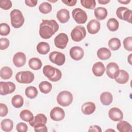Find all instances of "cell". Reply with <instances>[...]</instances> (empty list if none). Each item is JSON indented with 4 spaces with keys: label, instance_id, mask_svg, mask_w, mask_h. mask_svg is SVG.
<instances>
[{
    "label": "cell",
    "instance_id": "e0dca14e",
    "mask_svg": "<svg viewBox=\"0 0 132 132\" xmlns=\"http://www.w3.org/2000/svg\"><path fill=\"white\" fill-rule=\"evenodd\" d=\"M92 70L95 76L100 77L104 74L106 70L104 64L102 62L99 61L95 63L93 65Z\"/></svg>",
    "mask_w": 132,
    "mask_h": 132
},
{
    "label": "cell",
    "instance_id": "d590c367",
    "mask_svg": "<svg viewBox=\"0 0 132 132\" xmlns=\"http://www.w3.org/2000/svg\"><path fill=\"white\" fill-rule=\"evenodd\" d=\"M52 9V6L48 2H43L39 6V11L43 14H47L50 13Z\"/></svg>",
    "mask_w": 132,
    "mask_h": 132
},
{
    "label": "cell",
    "instance_id": "7dc6e473",
    "mask_svg": "<svg viewBox=\"0 0 132 132\" xmlns=\"http://www.w3.org/2000/svg\"><path fill=\"white\" fill-rule=\"evenodd\" d=\"M25 3L26 5L29 7H35L37 5L38 1L37 0H26L25 1Z\"/></svg>",
    "mask_w": 132,
    "mask_h": 132
},
{
    "label": "cell",
    "instance_id": "277c9868",
    "mask_svg": "<svg viewBox=\"0 0 132 132\" xmlns=\"http://www.w3.org/2000/svg\"><path fill=\"white\" fill-rule=\"evenodd\" d=\"M35 78L34 74L29 71H20L15 75L16 80L21 84H30Z\"/></svg>",
    "mask_w": 132,
    "mask_h": 132
},
{
    "label": "cell",
    "instance_id": "b9f144b4",
    "mask_svg": "<svg viewBox=\"0 0 132 132\" xmlns=\"http://www.w3.org/2000/svg\"><path fill=\"white\" fill-rule=\"evenodd\" d=\"M9 41L6 38H2L0 39V49L4 50L7 48L9 46Z\"/></svg>",
    "mask_w": 132,
    "mask_h": 132
},
{
    "label": "cell",
    "instance_id": "74e56055",
    "mask_svg": "<svg viewBox=\"0 0 132 132\" xmlns=\"http://www.w3.org/2000/svg\"><path fill=\"white\" fill-rule=\"evenodd\" d=\"M131 16H132V11L130 9H128V8H126L121 15V20L125 21L129 23H131Z\"/></svg>",
    "mask_w": 132,
    "mask_h": 132
},
{
    "label": "cell",
    "instance_id": "8992f818",
    "mask_svg": "<svg viewBox=\"0 0 132 132\" xmlns=\"http://www.w3.org/2000/svg\"><path fill=\"white\" fill-rule=\"evenodd\" d=\"M72 14L74 21L79 24L85 23L88 19L86 12L79 8H76L73 9Z\"/></svg>",
    "mask_w": 132,
    "mask_h": 132
},
{
    "label": "cell",
    "instance_id": "f5cc1de1",
    "mask_svg": "<svg viewBox=\"0 0 132 132\" xmlns=\"http://www.w3.org/2000/svg\"><path fill=\"white\" fill-rule=\"evenodd\" d=\"M127 60H128V61L129 63V64H131V54L128 56Z\"/></svg>",
    "mask_w": 132,
    "mask_h": 132
},
{
    "label": "cell",
    "instance_id": "60d3db41",
    "mask_svg": "<svg viewBox=\"0 0 132 132\" xmlns=\"http://www.w3.org/2000/svg\"><path fill=\"white\" fill-rule=\"evenodd\" d=\"M12 2L10 0H1L0 7L4 10H9L12 7Z\"/></svg>",
    "mask_w": 132,
    "mask_h": 132
},
{
    "label": "cell",
    "instance_id": "f907efd6",
    "mask_svg": "<svg viewBox=\"0 0 132 132\" xmlns=\"http://www.w3.org/2000/svg\"><path fill=\"white\" fill-rule=\"evenodd\" d=\"M98 2L99 4H102V5H105L108 4V3L110 2L109 0H98Z\"/></svg>",
    "mask_w": 132,
    "mask_h": 132
},
{
    "label": "cell",
    "instance_id": "cb8c5ba5",
    "mask_svg": "<svg viewBox=\"0 0 132 132\" xmlns=\"http://www.w3.org/2000/svg\"><path fill=\"white\" fill-rule=\"evenodd\" d=\"M97 56L101 60H107L110 58L111 53L108 48L106 47H101L97 51Z\"/></svg>",
    "mask_w": 132,
    "mask_h": 132
},
{
    "label": "cell",
    "instance_id": "ab89813d",
    "mask_svg": "<svg viewBox=\"0 0 132 132\" xmlns=\"http://www.w3.org/2000/svg\"><path fill=\"white\" fill-rule=\"evenodd\" d=\"M124 48L128 51H132V37L131 36L125 38L123 40Z\"/></svg>",
    "mask_w": 132,
    "mask_h": 132
},
{
    "label": "cell",
    "instance_id": "681fc988",
    "mask_svg": "<svg viewBox=\"0 0 132 132\" xmlns=\"http://www.w3.org/2000/svg\"><path fill=\"white\" fill-rule=\"evenodd\" d=\"M62 2L65 5L69 6H73L75 5L77 3L76 0H73V1H67V0H62Z\"/></svg>",
    "mask_w": 132,
    "mask_h": 132
},
{
    "label": "cell",
    "instance_id": "836d02e7",
    "mask_svg": "<svg viewBox=\"0 0 132 132\" xmlns=\"http://www.w3.org/2000/svg\"><path fill=\"white\" fill-rule=\"evenodd\" d=\"M107 26L110 31H115L119 28V23L118 20L115 18H110L107 22Z\"/></svg>",
    "mask_w": 132,
    "mask_h": 132
},
{
    "label": "cell",
    "instance_id": "c3c4849f",
    "mask_svg": "<svg viewBox=\"0 0 132 132\" xmlns=\"http://www.w3.org/2000/svg\"><path fill=\"white\" fill-rule=\"evenodd\" d=\"M89 131H97V132H101L102 131V129L100 127V126H98V125H92L91 126L89 127V129L88 130Z\"/></svg>",
    "mask_w": 132,
    "mask_h": 132
},
{
    "label": "cell",
    "instance_id": "7bdbcfd3",
    "mask_svg": "<svg viewBox=\"0 0 132 132\" xmlns=\"http://www.w3.org/2000/svg\"><path fill=\"white\" fill-rule=\"evenodd\" d=\"M16 129L18 132H26L28 130V126L25 123L20 122L16 125Z\"/></svg>",
    "mask_w": 132,
    "mask_h": 132
},
{
    "label": "cell",
    "instance_id": "4dcf8cb0",
    "mask_svg": "<svg viewBox=\"0 0 132 132\" xmlns=\"http://www.w3.org/2000/svg\"><path fill=\"white\" fill-rule=\"evenodd\" d=\"M20 117L22 120L27 122H30L34 118L32 113L27 109L21 111L20 113Z\"/></svg>",
    "mask_w": 132,
    "mask_h": 132
},
{
    "label": "cell",
    "instance_id": "484cf974",
    "mask_svg": "<svg viewBox=\"0 0 132 132\" xmlns=\"http://www.w3.org/2000/svg\"><path fill=\"white\" fill-rule=\"evenodd\" d=\"M1 127L3 131L9 132L13 129V122L9 119H5L1 121Z\"/></svg>",
    "mask_w": 132,
    "mask_h": 132
},
{
    "label": "cell",
    "instance_id": "7402d4cb",
    "mask_svg": "<svg viewBox=\"0 0 132 132\" xmlns=\"http://www.w3.org/2000/svg\"><path fill=\"white\" fill-rule=\"evenodd\" d=\"M129 77V74L126 71L124 70H120L118 77L114 79L118 84H125L128 81Z\"/></svg>",
    "mask_w": 132,
    "mask_h": 132
},
{
    "label": "cell",
    "instance_id": "ffe728a7",
    "mask_svg": "<svg viewBox=\"0 0 132 132\" xmlns=\"http://www.w3.org/2000/svg\"><path fill=\"white\" fill-rule=\"evenodd\" d=\"M117 125V128L120 132H131V125L127 121L120 120Z\"/></svg>",
    "mask_w": 132,
    "mask_h": 132
},
{
    "label": "cell",
    "instance_id": "f35d334b",
    "mask_svg": "<svg viewBox=\"0 0 132 132\" xmlns=\"http://www.w3.org/2000/svg\"><path fill=\"white\" fill-rule=\"evenodd\" d=\"M10 31V28L9 25L6 23H2L0 24V35L1 36H7Z\"/></svg>",
    "mask_w": 132,
    "mask_h": 132
},
{
    "label": "cell",
    "instance_id": "4316f807",
    "mask_svg": "<svg viewBox=\"0 0 132 132\" xmlns=\"http://www.w3.org/2000/svg\"><path fill=\"white\" fill-rule=\"evenodd\" d=\"M36 49L39 54L41 55H45L49 52L50 50V46L48 43L41 42L37 45Z\"/></svg>",
    "mask_w": 132,
    "mask_h": 132
},
{
    "label": "cell",
    "instance_id": "f6af8a7d",
    "mask_svg": "<svg viewBox=\"0 0 132 132\" xmlns=\"http://www.w3.org/2000/svg\"><path fill=\"white\" fill-rule=\"evenodd\" d=\"M61 77H62L61 72L60 71V70H59L57 68V71H56V74L55 75L54 77L52 78L50 80L51 81H53V82H56V81H59L61 78Z\"/></svg>",
    "mask_w": 132,
    "mask_h": 132
},
{
    "label": "cell",
    "instance_id": "e575fe53",
    "mask_svg": "<svg viewBox=\"0 0 132 132\" xmlns=\"http://www.w3.org/2000/svg\"><path fill=\"white\" fill-rule=\"evenodd\" d=\"M25 95L29 98H35L38 95V90L35 87L29 86L25 89Z\"/></svg>",
    "mask_w": 132,
    "mask_h": 132
},
{
    "label": "cell",
    "instance_id": "816d5d0a",
    "mask_svg": "<svg viewBox=\"0 0 132 132\" xmlns=\"http://www.w3.org/2000/svg\"><path fill=\"white\" fill-rule=\"evenodd\" d=\"M118 2H119L120 3H121L122 4H127L130 2V0H128V1H127V0H126V1H119V0H118Z\"/></svg>",
    "mask_w": 132,
    "mask_h": 132
},
{
    "label": "cell",
    "instance_id": "5b68a950",
    "mask_svg": "<svg viewBox=\"0 0 132 132\" xmlns=\"http://www.w3.org/2000/svg\"><path fill=\"white\" fill-rule=\"evenodd\" d=\"M86 36L85 28L81 25L75 26L71 32V37L75 42H79L85 38Z\"/></svg>",
    "mask_w": 132,
    "mask_h": 132
},
{
    "label": "cell",
    "instance_id": "3957f363",
    "mask_svg": "<svg viewBox=\"0 0 132 132\" xmlns=\"http://www.w3.org/2000/svg\"><path fill=\"white\" fill-rule=\"evenodd\" d=\"M73 97L72 94L66 90L60 92L57 96V102L60 105L66 107L69 106L73 101Z\"/></svg>",
    "mask_w": 132,
    "mask_h": 132
},
{
    "label": "cell",
    "instance_id": "44dd1931",
    "mask_svg": "<svg viewBox=\"0 0 132 132\" xmlns=\"http://www.w3.org/2000/svg\"><path fill=\"white\" fill-rule=\"evenodd\" d=\"M57 68L52 67L51 65H46L43 67V73L44 75L50 80L54 77L56 73Z\"/></svg>",
    "mask_w": 132,
    "mask_h": 132
},
{
    "label": "cell",
    "instance_id": "d4e9b609",
    "mask_svg": "<svg viewBox=\"0 0 132 132\" xmlns=\"http://www.w3.org/2000/svg\"><path fill=\"white\" fill-rule=\"evenodd\" d=\"M107 10L105 8L99 7L94 9V15L98 20H104L107 16Z\"/></svg>",
    "mask_w": 132,
    "mask_h": 132
},
{
    "label": "cell",
    "instance_id": "bcb514c9",
    "mask_svg": "<svg viewBox=\"0 0 132 132\" xmlns=\"http://www.w3.org/2000/svg\"><path fill=\"white\" fill-rule=\"evenodd\" d=\"M34 130L36 132H38V131L47 132L48 130L47 126L45 125V124L40 125L36 126L34 127Z\"/></svg>",
    "mask_w": 132,
    "mask_h": 132
},
{
    "label": "cell",
    "instance_id": "2e32d148",
    "mask_svg": "<svg viewBox=\"0 0 132 132\" xmlns=\"http://www.w3.org/2000/svg\"><path fill=\"white\" fill-rule=\"evenodd\" d=\"M101 28V23L99 21L92 19L90 20L87 26L88 31L90 34H95L97 33Z\"/></svg>",
    "mask_w": 132,
    "mask_h": 132
},
{
    "label": "cell",
    "instance_id": "83f0119b",
    "mask_svg": "<svg viewBox=\"0 0 132 132\" xmlns=\"http://www.w3.org/2000/svg\"><path fill=\"white\" fill-rule=\"evenodd\" d=\"M28 65L34 70H38L41 68L42 63L38 58L33 57L29 60Z\"/></svg>",
    "mask_w": 132,
    "mask_h": 132
},
{
    "label": "cell",
    "instance_id": "8fae6325",
    "mask_svg": "<svg viewBox=\"0 0 132 132\" xmlns=\"http://www.w3.org/2000/svg\"><path fill=\"white\" fill-rule=\"evenodd\" d=\"M65 112L64 110L59 107H54L50 112L51 118L55 121H60L64 119Z\"/></svg>",
    "mask_w": 132,
    "mask_h": 132
},
{
    "label": "cell",
    "instance_id": "6da1fadb",
    "mask_svg": "<svg viewBox=\"0 0 132 132\" xmlns=\"http://www.w3.org/2000/svg\"><path fill=\"white\" fill-rule=\"evenodd\" d=\"M59 29V25L55 20H42L40 24L39 35L44 39L52 37Z\"/></svg>",
    "mask_w": 132,
    "mask_h": 132
},
{
    "label": "cell",
    "instance_id": "1f68e13d",
    "mask_svg": "<svg viewBox=\"0 0 132 132\" xmlns=\"http://www.w3.org/2000/svg\"><path fill=\"white\" fill-rule=\"evenodd\" d=\"M39 88L41 92L44 94H47L52 90V85L47 81H43L39 84Z\"/></svg>",
    "mask_w": 132,
    "mask_h": 132
},
{
    "label": "cell",
    "instance_id": "d6986e66",
    "mask_svg": "<svg viewBox=\"0 0 132 132\" xmlns=\"http://www.w3.org/2000/svg\"><path fill=\"white\" fill-rule=\"evenodd\" d=\"M56 17L60 23H65L70 19L69 11L66 9H61L57 12Z\"/></svg>",
    "mask_w": 132,
    "mask_h": 132
},
{
    "label": "cell",
    "instance_id": "7c38bea8",
    "mask_svg": "<svg viewBox=\"0 0 132 132\" xmlns=\"http://www.w3.org/2000/svg\"><path fill=\"white\" fill-rule=\"evenodd\" d=\"M69 53L71 57L76 61L81 59L84 55V50L81 47L78 46L72 47L70 49Z\"/></svg>",
    "mask_w": 132,
    "mask_h": 132
},
{
    "label": "cell",
    "instance_id": "ba28073f",
    "mask_svg": "<svg viewBox=\"0 0 132 132\" xmlns=\"http://www.w3.org/2000/svg\"><path fill=\"white\" fill-rule=\"evenodd\" d=\"M15 84L11 81L0 82V94L6 95L13 92L15 90Z\"/></svg>",
    "mask_w": 132,
    "mask_h": 132
},
{
    "label": "cell",
    "instance_id": "8d00e7d4",
    "mask_svg": "<svg viewBox=\"0 0 132 132\" xmlns=\"http://www.w3.org/2000/svg\"><path fill=\"white\" fill-rule=\"evenodd\" d=\"M81 5L89 9H94L96 6V2L94 0H81Z\"/></svg>",
    "mask_w": 132,
    "mask_h": 132
},
{
    "label": "cell",
    "instance_id": "603a6c76",
    "mask_svg": "<svg viewBox=\"0 0 132 132\" xmlns=\"http://www.w3.org/2000/svg\"><path fill=\"white\" fill-rule=\"evenodd\" d=\"M100 101L103 105L105 106L109 105L113 101V96L111 93L109 92H104L100 95Z\"/></svg>",
    "mask_w": 132,
    "mask_h": 132
},
{
    "label": "cell",
    "instance_id": "52a82bcc",
    "mask_svg": "<svg viewBox=\"0 0 132 132\" xmlns=\"http://www.w3.org/2000/svg\"><path fill=\"white\" fill-rule=\"evenodd\" d=\"M50 60L57 64L60 66L63 65L65 61V57L64 54L57 51H54L49 54Z\"/></svg>",
    "mask_w": 132,
    "mask_h": 132
},
{
    "label": "cell",
    "instance_id": "d6a6232c",
    "mask_svg": "<svg viewBox=\"0 0 132 132\" xmlns=\"http://www.w3.org/2000/svg\"><path fill=\"white\" fill-rule=\"evenodd\" d=\"M109 48L112 51H117L120 48L121 46V41L117 38H112L109 40L108 43Z\"/></svg>",
    "mask_w": 132,
    "mask_h": 132
},
{
    "label": "cell",
    "instance_id": "4fadbf2b",
    "mask_svg": "<svg viewBox=\"0 0 132 132\" xmlns=\"http://www.w3.org/2000/svg\"><path fill=\"white\" fill-rule=\"evenodd\" d=\"M12 61L15 66H16L18 68L22 67L26 63V55L23 52H18L16 54H15L13 56Z\"/></svg>",
    "mask_w": 132,
    "mask_h": 132
},
{
    "label": "cell",
    "instance_id": "ee69618b",
    "mask_svg": "<svg viewBox=\"0 0 132 132\" xmlns=\"http://www.w3.org/2000/svg\"><path fill=\"white\" fill-rule=\"evenodd\" d=\"M8 112V109L7 106L3 104H0V116L1 117H3L6 116Z\"/></svg>",
    "mask_w": 132,
    "mask_h": 132
},
{
    "label": "cell",
    "instance_id": "f1b7e54d",
    "mask_svg": "<svg viewBox=\"0 0 132 132\" xmlns=\"http://www.w3.org/2000/svg\"><path fill=\"white\" fill-rule=\"evenodd\" d=\"M12 70L9 67H4L0 71V76L3 79H8L11 77L12 75Z\"/></svg>",
    "mask_w": 132,
    "mask_h": 132
},
{
    "label": "cell",
    "instance_id": "ac0fdd59",
    "mask_svg": "<svg viewBox=\"0 0 132 132\" xmlns=\"http://www.w3.org/2000/svg\"><path fill=\"white\" fill-rule=\"evenodd\" d=\"M95 105L92 102H87L85 103L81 108L82 112L86 115H90L93 113L95 111Z\"/></svg>",
    "mask_w": 132,
    "mask_h": 132
},
{
    "label": "cell",
    "instance_id": "7a4b0ae2",
    "mask_svg": "<svg viewBox=\"0 0 132 132\" xmlns=\"http://www.w3.org/2000/svg\"><path fill=\"white\" fill-rule=\"evenodd\" d=\"M11 24L15 28L22 26L24 23V18L22 12L19 9H13L10 13Z\"/></svg>",
    "mask_w": 132,
    "mask_h": 132
},
{
    "label": "cell",
    "instance_id": "9c48e42d",
    "mask_svg": "<svg viewBox=\"0 0 132 132\" xmlns=\"http://www.w3.org/2000/svg\"><path fill=\"white\" fill-rule=\"evenodd\" d=\"M69 41L68 35L65 33H60L55 38L54 44L56 47L64 49L67 45Z\"/></svg>",
    "mask_w": 132,
    "mask_h": 132
},
{
    "label": "cell",
    "instance_id": "9a60e30c",
    "mask_svg": "<svg viewBox=\"0 0 132 132\" xmlns=\"http://www.w3.org/2000/svg\"><path fill=\"white\" fill-rule=\"evenodd\" d=\"M47 117L43 113H39L37 114L32 121L29 122V124L34 128L36 126L45 124L47 122Z\"/></svg>",
    "mask_w": 132,
    "mask_h": 132
},
{
    "label": "cell",
    "instance_id": "30bf717a",
    "mask_svg": "<svg viewBox=\"0 0 132 132\" xmlns=\"http://www.w3.org/2000/svg\"><path fill=\"white\" fill-rule=\"evenodd\" d=\"M106 74L111 79H115L119 75L120 69L118 65L113 62L109 63L106 66Z\"/></svg>",
    "mask_w": 132,
    "mask_h": 132
},
{
    "label": "cell",
    "instance_id": "5bb4252c",
    "mask_svg": "<svg viewBox=\"0 0 132 132\" xmlns=\"http://www.w3.org/2000/svg\"><path fill=\"white\" fill-rule=\"evenodd\" d=\"M109 118L113 121H119L123 118V114L121 110L117 107L111 108L108 112Z\"/></svg>",
    "mask_w": 132,
    "mask_h": 132
},
{
    "label": "cell",
    "instance_id": "f546056e",
    "mask_svg": "<svg viewBox=\"0 0 132 132\" xmlns=\"http://www.w3.org/2000/svg\"><path fill=\"white\" fill-rule=\"evenodd\" d=\"M11 104L14 107L16 108H20L23 105L24 99L21 95H15L12 98Z\"/></svg>",
    "mask_w": 132,
    "mask_h": 132
}]
</instances>
